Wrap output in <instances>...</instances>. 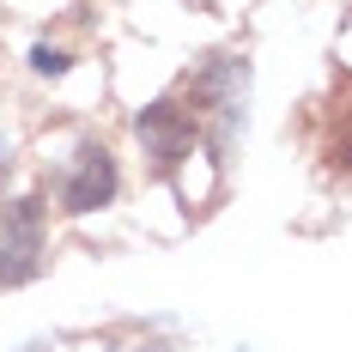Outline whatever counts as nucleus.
Segmentation results:
<instances>
[{
  "label": "nucleus",
  "instance_id": "nucleus-1",
  "mask_svg": "<svg viewBox=\"0 0 352 352\" xmlns=\"http://www.w3.org/2000/svg\"><path fill=\"white\" fill-rule=\"evenodd\" d=\"M195 122H207L212 128V152H219V164H225V152L237 140V128H243V104H249V61L243 55H207L201 67H195Z\"/></svg>",
  "mask_w": 352,
  "mask_h": 352
},
{
  "label": "nucleus",
  "instance_id": "nucleus-2",
  "mask_svg": "<svg viewBox=\"0 0 352 352\" xmlns=\"http://www.w3.org/2000/svg\"><path fill=\"white\" fill-rule=\"evenodd\" d=\"M43 274V201L19 195L0 207V285H25Z\"/></svg>",
  "mask_w": 352,
  "mask_h": 352
},
{
  "label": "nucleus",
  "instance_id": "nucleus-3",
  "mask_svg": "<svg viewBox=\"0 0 352 352\" xmlns=\"http://www.w3.org/2000/svg\"><path fill=\"white\" fill-rule=\"evenodd\" d=\"M134 134H140L146 158H152V170L170 176L188 152H195V140H201V122L188 116L182 104H170V98H158V104H146L140 116H134Z\"/></svg>",
  "mask_w": 352,
  "mask_h": 352
},
{
  "label": "nucleus",
  "instance_id": "nucleus-4",
  "mask_svg": "<svg viewBox=\"0 0 352 352\" xmlns=\"http://www.w3.org/2000/svg\"><path fill=\"white\" fill-rule=\"evenodd\" d=\"M116 188H122V170H116V158H109L104 140H79V152H73L67 176H61V212H98L116 201Z\"/></svg>",
  "mask_w": 352,
  "mask_h": 352
},
{
  "label": "nucleus",
  "instance_id": "nucleus-5",
  "mask_svg": "<svg viewBox=\"0 0 352 352\" xmlns=\"http://www.w3.org/2000/svg\"><path fill=\"white\" fill-rule=\"evenodd\" d=\"M31 67L43 73V79H61V73L73 67V55H61V49H49V43H36V49H31Z\"/></svg>",
  "mask_w": 352,
  "mask_h": 352
},
{
  "label": "nucleus",
  "instance_id": "nucleus-6",
  "mask_svg": "<svg viewBox=\"0 0 352 352\" xmlns=\"http://www.w3.org/2000/svg\"><path fill=\"white\" fill-rule=\"evenodd\" d=\"M328 164L352 176V116H346V134H334V146H328Z\"/></svg>",
  "mask_w": 352,
  "mask_h": 352
},
{
  "label": "nucleus",
  "instance_id": "nucleus-7",
  "mask_svg": "<svg viewBox=\"0 0 352 352\" xmlns=\"http://www.w3.org/2000/svg\"><path fill=\"white\" fill-rule=\"evenodd\" d=\"M6 182H12V140L0 134V188H6Z\"/></svg>",
  "mask_w": 352,
  "mask_h": 352
}]
</instances>
